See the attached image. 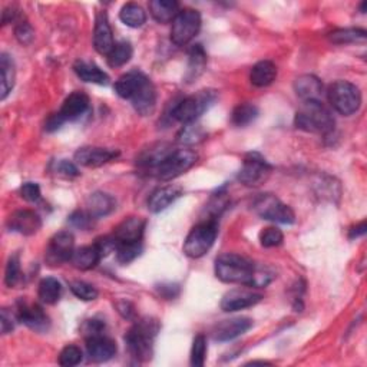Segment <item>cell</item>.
Here are the masks:
<instances>
[{
    "mask_svg": "<svg viewBox=\"0 0 367 367\" xmlns=\"http://www.w3.org/2000/svg\"><path fill=\"white\" fill-rule=\"evenodd\" d=\"M255 265L243 255L227 252L215 260V276L228 284H240L252 287Z\"/></svg>",
    "mask_w": 367,
    "mask_h": 367,
    "instance_id": "6da1fadb",
    "label": "cell"
},
{
    "mask_svg": "<svg viewBox=\"0 0 367 367\" xmlns=\"http://www.w3.org/2000/svg\"><path fill=\"white\" fill-rule=\"evenodd\" d=\"M294 123L301 131L329 134L334 130V118L322 101H309L297 110Z\"/></svg>",
    "mask_w": 367,
    "mask_h": 367,
    "instance_id": "7a4b0ae2",
    "label": "cell"
},
{
    "mask_svg": "<svg viewBox=\"0 0 367 367\" xmlns=\"http://www.w3.org/2000/svg\"><path fill=\"white\" fill-rule=\"evenodd\" d=\"M159 330V323L154 318H142L137 322L130 331L126 333L125 343L130 353L139 362H147L152 356V344L156 333Z\"/></svg>",
    "mask_w": 367,
    "mask_h": 367,
    "instance_id": "3957f363",
    "label": "cell"
},
{
    "mask_svg": "<svg viewBox=\"0 0 367 367\" xmlns=\"http://www.w3.org/2000/svg\"><path fill=\"white\" fill-rule=\"evenodd\" d=\"M217 99V93L213 89H204L196 95L182 99L172 110V117L178 122L188 125L194 123L206 109Z\"/></svg>",
    "mask_w": 367,
    "mask_h": 367,
    "instance_id": "277c9868",
    "label": "cell"
},
{
    "mask_svg": "<svg viewBox=\"0 0 367 367\" xmlns=\"http://www.w3.org/2000/svg\"><path fill=\"white\" fill-rule=\"evenodd\" d=\"M217 222L215 220H209L200 222L185 238L184 252L189 259H201L211 250L217 238Z\"/></svg>",
    "mask_w": 367,
    "mask_h": 367,
    "instance_id": "5b68a950",
    "label": "cell"
},
{
    "mask_svg": "<svg viewBox=\"0 0 367 367\" xmlns=\"http://www.w3.org/2000/svg\"><path fill=\"white\" fill-rule=\"evenodd\" d=\"M330 105L338 110L340 115L350 117L356 114L362 105L360 89L347 81L334 82L327 92Z\"/></svg>",
    "mask_w": 367,
    "mask_h": 367,
    "instance_id": "8992f818",
    "label": "cell"
},
{
    "mask_svg": "<svg viewBox=\"0 0 367 367\" xmlns=\"http://www.w3.org/2000/svg\"><path fill=\"white\" fill-rule=\"evenodd\" d=\"M197 161L198 155L193 150H172L164 161L155 168L156 177L161 181L175 180L193 168Z\"/></svg>",
    "mask_w": 367,
    "mask_h": 367,
    "instance_id": "52a82bcc",
    "label": "cell"
},
{
    "mask_svg": "<svg viewBox=\"0 0 367 367\" xmlns=\"http://www.w3.org/2000/svg\"><path fill=\"white\" fill-rule=\"evenodd\" d=\"M252 209L263 220L279 222V224H294L296 221L294 211L273 194H263L255 198Z\"/></svg>",
    "mask_w": 367,
    "mask_h": 367,
    "instance_id": "ba28073f",
    "label": "cell"
},
{
    "mask_svg": "<svg viewBox=\"0 0 367 367\" xmlns=\"http://www.w3.org/2000/svg\"><path fill=\"white\" fill-rule=\"evenodd\" d=\"M201 29V14L198 10L185 8L180 10L172 22L171 40L177 46H185L193 40Z\"/></svg>",
    "mask_w": 367,
    "mask_h": 367,
    "instance_id": "9c48e42d",
    "label": "cell"
},
{
    "mask_svg": "<svg viewBox=\"0 0 367 367\" xmlns=\"http://www.w3.org/2000/svg\"><path fill=\"white\" fill-rule=\"evenodd\" d=\"M270 172L271 167L265 159L260 154L252 152L244 158L243 167L238 172V181L246 187H259L267 181Z\"/></svg>",
    "mask_w": 367,
    "mask_h": 367,
    "instance_id": "30bf717a",
    "label": "cell"
},
{
    "mask_svg": "<svg viewBox=\"0 0 367 367\" xmlns=\"http://www.w3.org/2000/svg\"><path fill=\"white\" fill-rule=\"evenodd\" d=\"M75 251V238L71 233L62 231L55 234L45 251V260L49 265H60L71 261Z\"/></svg>",
    "mask_w": 367,
    "mask_h": 367,
    "instance_id": "8fae6325",
    "label": "cell"
},
{
    "mask_svg": "<svg viewBox=\"0 0 367 367\" xmlns=\"http://www.w3.org/2000/svg\"><path fill=\"white\" fill-rule=\"evenodd\" d=\"M18 320L36 333H46L51 327V320L39 305H29V303H19L18 306Z\"/></svg>",
    "mask_w": 367,
    "mask_h": 367,
    "instance_id": "7c38bea8",
    "label": "cell"
},
{
    "mask_svg": "<svg viewBox=\"0 0 367 367\" xmlns=\"http://www.w3.org/2000/svg\"><path fill=\"white\" fill-rule=\"evenodd\" d=\"M118 151L110 148L84 147L75 152V163L86 168H98L118 158Z\"/></svg>",
    "mask_w": 367,
    "mask_h": 367,
    "instance_id": "4fadbf2b",
    "label": "cell"
},
{
    "mask_svg": "<svg viewBox=\"0 0 367 367\" xmlns=\"http://www.w3.org/2000/svg\"><path fill=\"white\" fill-rule=\"evenodd\" d=\"M263 300V294L255 293L252 290L237 289L228 292L221 300V310L226 313H234L238 310L250 309Z\"/></svg>",
    "mask_w": 367,
    "mask_h": 367,
    "instance_id": "5bb4252c",
    "label": "cell"
},
{
    "mask_svg": "<svg viewBox=\"0 0 367 367\" xmlns=\"http://www.w3.org/2000/svg\"><path fill=\"white\" fill-rule=\"evenodd\" d=\"M42 227L40 217L32 210H18L8 218V228L22 235H34Z\"/></svg>",
    "mask_w": 367,
    "mask_h": 367,
    "instance_id": "9a60e30c",
    "label": "cell"
},
{
    "mask_svg": "<svg viewBox=\"0 0 367 367\" xmlns=\"http://www.w3.org/2000/svg\"><path fill=\"white\" fill-rule=\"evenodd\" d=\"M252 327V320L248 317H235L224 320L215 326L213 336L217 342H230L243 336Z\"/></svg>",
    "mask_w": 367,
    "mask_h": 367,
    "instance_id": "2e32d148",
    "label": "cell"
},
{
    "mask_svg": "<svg viewBox=\"0 0 367 367\" xmlns=\"http://www.w3.org/2000/svg\"><path fill=\"white\" fill-rule=\"evenodd\" d=\"M114 46H115L114 34H113V29H110L108 16L105 12H101L97 16V21H95L93 47L98 54L108 56V54L113 51Z\"/></svg>",
    "mask_w": 367,
    "mask_h": 367,
    "instance_id": "e0dca14e",
    "label": "cell"
},
{
    "mask_svg": "<svg viewBox=\"0 0 367 367\" xmlns=\"http://www.w3.org/2000/svg\"><path fill=\"white\" fill-rule=\"evenodd\" d=\"M86 350L91 360L97 363H104L115 357L118 347L113 339L104 336V334H99V336L86 339Z\"/></svg>",
    "mask_w": 367,
    "mask_h": 367,
    "instance_id": "ac0fdd59",
    "label": "cell"
},
{
    "mask_svg": "<svg viewBox=\"0 0 367 367\" xmlns=\"http://www.w3.org/2000/svg\"><path fill=\"white\" fill-rule=\"evenodd\" d=\"M89 108V97L85 92L75 91L72 92L67 99L63 101L62 108L59 110V115L63 118V121H76L81 118Z\"/></svg>",
    "mask_w": 367,
    "mask_h": 367,
    "instance_id": "d6986e66",
    "label": "cell"
},
{
    "mask_svg": "<svg viewBox=\"0 0 367 367\" xmlns=\"http://www.w3.org/2000/svg\"><path fill=\"white\" fill-rule=\"evenodd\" d=\"M182 196V188L178 185H165L156 188L148 198V210L154 214L167 210L168 206Z\"/></svg>",
    "mask_w": 367,
    "mask_h": 367,
    "instance_id": "ffe728a7",
    "label": "cell"
},
{
    "mask_svg": "<svg viewBox=\"0 0 367 367\" xmlns=\"http://www.w3.org/2000/svg\"><path fill=\"white\" fill-rule=\"evenodd\" d=\"M294 91L303 102L322 101L323 84L314 75H301L294 81Z\"/></svg>",
    "mask_w": 367,
    "mask_h": 367,
    "instance_id": "44dd1931",
    "label": "cell"
},
{
    "mask_svg": "<svg viewBox=\"0 0 367 367\" xmlns=\"http://www.w3.org/2000/svg\"><path fill=\"white\" fill-rule=\"evenodd\" d=\"M145 230V221L139 217H130L125 218L121 224L115 228L114 237L117 243H137L141 241Z\"/></svg>",
    "mask_w": 367,
    "mask_h": 367,
    "instance_id": "7402d4cb",
    "label": "cell"
},
{
    "mask_svg": "<svg viewBox=\"0 0 367 367\" xmlns=\"http://www.w3.org/2000/svg\"><path fill=\"white\" fill-rule=\"evenodd\" d=\"M150 79L139 71H132L122 75L115 82V92L119 95L122 99L131 101L135 93L145 85Z\"/></svg>",
    "mask_w": 367,
    "mask_h": 367,
    "instance_id": "603a6c76",
    "label": "cell"
},
{
    "mask_svg": "<svg viewBox=\"0 0 367 367\" xmlns=\"http://www.w3.org/2000/svg\"><path fill=\"white\" fill-rule=\"evenodd\" d=\"M115 209V198L106 193H102V191H97V193L91 194L86 200V211L95 220L109 215Z\"/></svg>",
    "mask_w": 367,
    "mask_h": 367,
    "instance_id": "cb8c5ba5",
    "label": "cell"
},
{
    "mask_svg": "<svg viewBox=\"0 0 367 367\" xmlns=\"http://www.w3.org/2000/svg\"><path fill=\"white\" fill-rule=\"evenodd\" d=\"M131 102L139 115L142 117L151 115L156 106V91L152 82L148 81L145 85H143L135 93V97L131 99Z\"/></svg>",
    "mask_w": 367,
    "mask_h": 367,
    "instance_id": "d4e9b609",
    "label": "cell"
},
{
    "mask_svg": "<svg viewBox=\"0 0 367 367\" xmlns=\"http://www.w3.org/2000/svg\"><path fill=\"white\" fill-rule=\"evenodd\" d=\"M73 71L78 75V78L84 82L97 84V85H108L109 84L108 73H105L99 67L95 65V63L85 62V60H78L75 63Z\"/></svg>",
    "mask_w": 367,
    "mask_h": 367,
    "instance_id": "484cf974",
    "label": "cell"
},
{
    "mask_svg": "<svg viewBox=\"0 0 367 367\" xmlns=\"http://www.w3.org/2000/svg\"><path fill=\"white\" fill-rule=\"evenodd\" d=\"M277 78V67L271 60H261L255 63L250 73V81L254 86L265 88L273 84Z\"/></svg>",
    "mask_w": 367,
    "mask_h": 367,
    "instance_id": "4316f807",
    "label": "cell"
},
{
    "mask_svg": "<svg viewBox=\"0 0 367 367\" xmlns=\"http://www.w3.org/2000/svg\"><path fill=\"white\" fill-rule=\"evenodd\" d=\"M150 10L158 23H169L174 22L180 13V5L175 0H152Z\"/></svg>",
    "mask_w": 367,
    "mask_h": 367,
    "instance_id": "83f0119b",
    "label": "cell"
},
{
    "mask_svg": "<svg viewBox=\"0 0 367 367\" xmlns=\"http://www.w3.org/2000/svg\"><path fill=\"white\" fill-rule=\"evenodd\" d=\"M188 68H187V73H185V81L188 84L194 82L196 79H198L206 65V55L204 47L201 45H194L191 47V51L188 54Z\"/></svg>",
    "mask_w": 367,
    "mask_h": 367,
    "instance_id": "f1b7e54d",
    "label": "cell"
},
{
    "mask_svg": "<svg viewBox=\"0 0 367 367\" xmlns=\"http://www.w3.org/2000/svg\"><path fill=\"white\" fill-rule=\"evenodd\" d=\"M101 259H102L101 252L93 244V246H86V247H81V248L75 250L72 259H71V263L78 270L86 271V270L97 267V264L99 263Z\"/></svg>",
    "mask_w": 367,
    "mask_h": 367,
    "instance_id": "f546056e",
    "label": "cell"
},
{
    "mask_svg": "<svg viewBox=\"0 0 367 367\" xmlns=\"http://www.w3.org/2000/svg\"><path fill=\"white\" fill-rule=\"evenodd\" d=\"M0 72H2V91H0V99L5 101L8 95L12 92L16 79L14 62L9 54L0 55Z\"/></svg>",
    "mask_w": 367,
    "mask_h": 367,
    "instance_id": "4dcf8cb0",
    "label": "cell"
},
{
    "mask_svg": "<svg viewBox=\"0 0 367 367\" xmlns=\"http://www.w3.org/2000/svg\"><path fill=\"white\" fill-rule=\"evenodd\" d=\"M119 18L123 25L137 29L147 22V12L138 3H126L119 12Z\"/></svg>",
    "mask_w": 367,
    "mask_h": 367,
    "instance_id": "1f68e13d",
    "label": "cell"
},
{
    "mask_svg": "<svg viewBox=\"0 0 367 367\" xmlns=\"http://www.w3.org/2000/svg\"><path fill=\"white\" fill-rule=\"evenodd\" d=\"M62 294V285L54 277H46L39 283L38 296L45 305H55L59 301Z\"/></svg>",
    "mask_w": 367,
    "mask_h": 367,
    "instance_id": "d6a6232c",
    "label": "cell"
},
{
    "mask_svg": "<svg viewBox=\"0 0 367 367\" xmlns=\"http://www.w3.org/2000/svg\"><path fill=\"white\" fill-rule=\"evenodd\" d=\"M132 54H134V49H132V46L130 42H126V40L118 42L113 47V51H110L106 56L108 65L110 68H121L131 60Z\"/></svg>",
    "mask_w": 367,
    "mask_h": 367,
    "instance_id": "836d02e7",
    "label": "cell"
},
{
    "mask_svg": "<svg viewBox=\"0 0 367 367\" xmlns=\"http://www.w3.org/2000/svg\"><path fill=\"white\" fill-rule=\"evenodd\" d=\"M257 117H259V108L250 102H246L234 108L231 114V122L235 126H247L257 119Z\"/></svg>",
    "mask_w": 367,
    "mask_h": 367,
    "instance_id": "e575fe53",
    "label": "cell"
},
{
    "mask_svg": "<svg viewBox=\"0 0 367 367\" xmlns=\"http://www.w3.org/2000/svg\"><path fill=\"white\" fill-rule=\"evenodd\" d=\"M330 40L336 45H348V43L364 42L366 40V30L356 29V27L334 30L330 34Z\"/></svg>",
    "mask_w": 367,
    "mask_h": 367,
    "instance_id": "d590c367",
    "label": "cell"
},
{
    "mask_svg": "<svg viewBox=\"0 0 367 367\" xmlns=\"http://www.w3.org/2000/svg\"><path fill=\"white\" fill-rule=\"evenodd\" d=\"M117 259L122 264H130L135 259H138L142 252V244L141 241L137 243H119L117 246Z\"/></svg>",
    "mask_w": 367,
    "mask_h": 367,
    "instance_id": "8d00e7d4",
    "label": "cell"
},
{
    "mask_svg": "<svg viewBox=\"0 0 367 367\" xmlns=\"http://www.w3.org/2000/svg\"><path fill=\"white\" fill-rule=\"evenodd\" d=\"M204 138H205L204 130L196 122L185 125L178 134V142L184 143V145H196V143L204 141Z\"/></svg>",
    "mask_w": 367,
    "mask_h": 367,
    "instance_id": "74e56055",
    "label": "cell"
},
{
    "mask_svg": "<svg viewBox=\"0 0 367 367\" xmlns=\"http://www.w3.org/2000/svg\"><path fill=\"white\" fill-rule=\"evenodd\" d=\"M71 292L79 298V300H84V301H92V300H97L98 298V290L97 287H93L89 283L85 281H72L71 283Z\"/></svg>",
    "mask_w": 367,
    "mask_h": 367,
    "instance_id": "f35d334b",
    "label": "cell"
},
{
    "mask_svg": "<svg viewBox=\"0 0 367 367\" xmlns=\"http://www.w3.org/2000/svg\"><path fill=\"white\" fill-rule=\"evenodd\" d=\"M205 356H206V338L204 334H198L193 342V348H191V364L194 367H202L205 363Z\"/></svg>",
    "mask_w": 367,
    "mask_h": 367,
    "instance_id": "ab89813d",
    "label": "cell"
},
{
    "mask_svg": "<svg viewBox=\"0 0 367 367\" xmlns=\"http://www.w3.org/2000/svg\"><path fill=\"white\" fill-rule=\"evenodd\" d=\"M82 350L75 344H69L62 350L59 355V364L65 367H72L82 362Z\"/></svg>",
    "mask_w": 367,
    "mask_h": 367,
    "instance_id": "60d3db41",
    "label": "cell"
},
{
    "mask_svg": "<svg viewBox=\"0 0 367 367\" xmlns=\"http://www.w3.org/2000/svg\"><path fill=\"white\" fill-rule=\"evenodd\" d=\"M284 240V235L281 230L277 227H267L260 233V243L265 248L279 247Z\"/></svg>",
    "mask_w": 367,
    "mask_h": 367,
    "instance_id": "b9f144b4",
    "label": "cell"
},
{
    "mask_svg": "<svg viewBox=\"0 0 367 367\" xmlns=\"http://www.w3.org/2000/svg\"><path fill=\"white\" fill-rule=\"evenodd\" d=\"M21 279V263L18 255H12L6 264V271H5V283L8 287H14L19 283Z\"/></svg>",
    "mask_w": 367,
    "mask_h": 367,
    "instance_id": "7bdbcfd3",
    "label": "cell"
},
{
    "mask_svg": "<svg viewBox=\"0 0 367 367\" xmlns=\"http://www.w3.org/2000/svg\"><path fill=\"white\" fill-rule=\"evenodd\" d=\"M14 36L22 45H30L35 39V32L27 22H21L14 27Z\"/></svg>",
    "mask_w": 367,
    "mask_h": 367,
    "instance_id": "ee69618b",
    "label": "cell"
},
{
    "mask_svg": "<svg viewBox=\"0 0 367 367\" xmlns=\"http://www.w3.org/2000/svg\"><path fill=\"white\" fill-rule=\"evenodd\" d=\"M92 218L88 211H75L69 217V224L79 230H88L92 226Z\"/></svg>",
    "mask_w": 367,
    "mask_h": 367,
    "instance_id": "f6af8a7d",
    "label": "cell"
},
{
    "mask_svg": "<svg viewBox=\"0 0 367 367\" xmlns=\"http://www.w3.org/2000/svg\"><path fill=\"white\" fill-rule=\"evenodd\" d=\"M21 196L27 202H38L42 197L40 187L36 182H25L21 187Z\"/></svg>",
    "mask_w": 367,
    "mask_h": 367,
    "instance_id": "bcb514c9",
    "label": "cell"
},
{
    "mask_svg": "<svg viewBox=\"0 0 367 367\" xmlns=\"http://www.w3.org/2000/svg\"><path fill=\"white\" fill-rule=\"evenodd\" d=\"M82 333L85 339L99 336V334H104L105 331V323L101 320H97V318H92V320H88L82 326Z\"/></svg>",
    "mask_w": 367,
    "mask_h": 367,
    "instance_id": "7dc6e473",
    "label": "cell"
},
{
    "mask_svg": "<svg viewBox=\"0 0 367 367\" xmlns=\"http://www.w3.org/2000/svg\"><path fill=\"white\" fill-rule=\"evenodd\" d=\"M56 172L62 175V177H67V178H73L79 175L76 165L73 163L67 161V159H62V161L56 164Z\"/></svg>",
    "mask_w": 367,
    "mask_h": 367,
    "instance_id": "c3c4849f",
    "label": "cell"
},
{
    "mask_svg": "<svg viewBox=\"0 0 367 367\" xmlns=\"http://www.w3.org/2000/svg\"><path fill=\"white\" fill-rule=\"evenodd\" d=\"M18 318V316H13L12 311H9L8 309L2 310V317H0V323H2V333L8 334L14 329V320Z\"/></svg>",
    "mask_w": 367,
    "mask_h": 367,
    "instance_id": "681fc988",
    "label": "cell"
},
{
    "mask_svg": "<svg viewBox=\"0 0 367 367\" xmlns=\"http://www.w3.org/2000/svg\"><path fill=\"white\" fill-rule=\"evenodd\" d=\"M65 123V121H63V118L59 115V114H54L51 115L49 118H47L46 123H45V130L47 132H54L56 130H59V128Z\"/></svg>",
    "mask_w": 367,
    "mask_h": 367,
    "instance_id": "f907efd6",
    "label": "cell"
},
{
    "mask_svg": "<svg viewBox=\"0 0 367 367\" xmlns=\"http://www.w3.org/2000/svg\"><path fill=\"white\" fill-rule=\"evenodd\" d=\"M118 310L125 318H130V320H131V318H134V316H135L132 305H131V303H128V301L118 303Z\"/></svg>",
    "mask_w": 367,
    "mask_h": 367,
    "instance_id": "816d5d0a",
    "label": "cell"
},
{
    "mask_svg": "<svg viewBox=\"0 0 367 367\" xmlns=\"http://www.w3.org/2000/svg\"><path fill=\"white\" fill-rule=\"evenodd\" d=\"M366 228H367L366 227V221H362L360 224H357L356 227H353L352 230H350L348 237L352 238V240H353V238H359V237H362V235L366 234Z\"/></svg>",
    "mask_w": 367,
    "mask_h": 367,
    "instance_id": "f5cc1de1",
    "label": "cell"
}]
</instances>
